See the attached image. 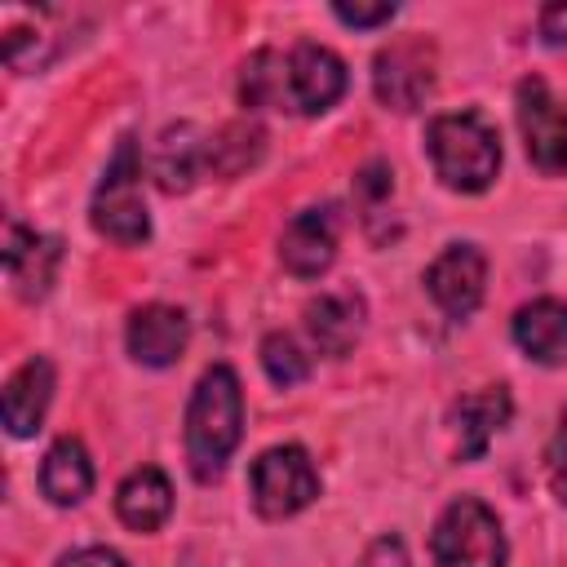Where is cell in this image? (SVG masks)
Masks as SVG:
<instances>
[{"label": "cell", "mask_w": 567, "mask_h": 567, "mask_svg": "<svg viewBox=\"0 0 567 567\" xmlns=\"http://www.w3.org/2000/svg\"><path fill=\"white\" fill-rule=\"evenodd\" d=\"M346 93V62L323 44H292L288 53L257 49L239 71V102L248 111L323 115Z\"/></svg>", "instance_id": "1"}, {"label": "cell", "mask_w": 567, "mask_h": 567, "mask_svg": "<svg viewBox=\"0 0 567 567\" xmlns=\"http://www.w3.org/2000/svg\"><path fill=\"white\" fill-rule=\"evenodd\" d=\"M239 434H244V390H239V377L235 368L226 363H213L190 403H186V461H190V474L199 483H213L221 478L230 452L239 447Z\"/></svg>", "instance_id": "2"}, {"label": "cell", "mask_w": 567, "mask_h": 567, "mask_svg": "<svg viewBox=\"0 0 567 567\" xmlns=\"http://www.w3.org/2000/svg\"><path fill=\"white\" fill-rule=\"evenodd\" d=\"M425 151H430L439 182L452 190H465V195L487 190L496 168H501V137L474 111L434 115L425 128Z\"/></svg>", "instance_id": "3"}, {"label": "cell", "mask_w": 567, "mask_h": 567, "mask_svg": "<svg viewBox=\"0 0 567 567\" xmlns=\"http://www.w3.org/2000/svg\"><path fill=\"white\" fill-rule=\"evenodd\" d=\"M93 230L133 248L151 235V217H146V204H142V155H137V142L133 137H120L97 190H93Z\"/></svg>", "instance_id": "4"}, {"label": "cell", "mask_w": 567, "mask_h": 567, "mask_svg": "<svg viewBox=\"0 0 567 567\" xmlns=\"http://www.w3.org/2000/svg\"><path fill=\"white\" fill-rule=\"evenodd\" d=\"M430 554L434 567H505L501 518L483 501L461 496L439 514L430 532Z\"/></svg>", "instance_id": "5"}, {"label": "cell", "mask_w": 567, "mask_h": 567, "mask_svg": "<svg viewBox=\"0 0 567 567\" xmlns=\"http://www.w3.org/2000/svg\"><path fill=\"white\" fill-rule=\"evenodd\" d=\"M248 496L261 518H292L319 496V470L306 447H266L248 470Z\"/></svg>", "instance_id": "6"}, {"label": "cell", "mask_w": 567, "mask_h": 567, "mask_svg": "<svg viewBox=\"0 0 567 567\" xmlns=\"http://www.w3.org/2000/svg\"><path fill=\"white\" fill-rule=\"evenodd\" d=\"M514 111H518L527 159L540 173L563 177L567 173V102H558L540 75H527L514 93Z\"/></svg>", "instance_id": "7"}, {"label": "cell", "mask_w": 567, "mask_h": 567, "mask_svg": "<svg viewBox=\"0 0 567 567\" xmlns=\"http://www.w3.org/2000/svg\"><path fill=\"white\" fill-rule=\"evenodd\" d=\"M372 89L390 111H416L434 89V49L421 35L394 40L372 62Z\"/></svg>", "instance_id": "8"}, {"label": "cell", "mask_w": 567, "mask_h": 567, "mask_svg": "<svg viewBox=\"0 0 567 567\" xmlns=\"http://www.w3.org/2000/svg\"><path fill=\"white\" fill-rule=\"evenodd\" d=\"M337 239H341V217L332 204L301 208L279 235V261L297 279H319L337 257Z\"/></svg>", "instance_id": "9"}, {"label": "cell", "mask_w": 567, "mask_h": 567, "mask_svg": "<svg viewBox=\"0 0 567 567\" xmlns=\"http://www.w3.org/2000/svg\"><path fill=\"white\" fill-rule=\"evenodd\" d=\"M483 284H487V257L474 244H447L425 270V288L447 319L474 315L483 301Z\"/></svg>", "instance_id": "10"}, {"label": "cell", "mask_w": 567, "mask_h": 567, "mask_svg": "<svg viewBox=\"0 0 567 567\" xmlns=\"http://www.w3.org/2000/svg\"><path fill=\"white\" fill-rule=\"evenodd\" d=\"M186 337H190L186 315H182L177 306H164V301L137 306V310L128 315V332H124L128 354H133L137 363H146V368H168V363H177L182 350H186Z\"/></svg>", "instance_id": "11"}, {"label": "cell", "mask_w": 567, "mask_h": 567, "mask_svg": "<svg viewBox=\"0 0 567 567\" xmlns=\"http://www.w3.org/2000/svg\"><path fill=\"white\" fill-rule=\"evenodd\" d=\"M363 297L354 288H332V292H319L310 306H306V332L315 341L319 354H350V346L359 341L363 332Z\"/></svg>", "instance_id": "12"}, {"label": "cell", "mask_w": 567, "mask_h": 567, "mask_svg": "<svg viewBox=\"0 0 567 567\" xmlns=\"http://www.w3.org/2000/svg\"><path fill=\"white\" fill-rule=\"evenodd\" d=\"M514 412V399L505 385H487V390H474L465 399L452 403V430H456V452L465 461H478L487 452V443L505 430Z\"/></svg>", "instance_id": "13"}, {"label": "cell", "mask_w": 567, "mask_h": 567, "mask_svg": "<svg viewBox=\"0 0 567 567\" xmlns=\"http://www.w3.org/2000/svg\"><path fill=\"white\" fill-rule=\"evenodd\" d=\"M58 261H62V244L53 235H40V230H27V226H9V248H4V266H9V279L13 288L35 301L53 288V275H58Z\"/></svg>", "instance_id": "14"}, {"label": "cell", "mask_w": 567, "mask_h": 567, "mask_svg": "<svg viewBox=\"0 0 567 567\" xmlns=\"http://www.w3.org/2000/svg\"><path fill=\"white\" fill-rule=\"evenodd\" d=\"M53 399V363L49 359H27L9 381H4V425L13 439H27L40 430L44 412Z\"/></svg>", "instance_id": "15"}, {"label": "cell", "mask_w": 567, "mask_h": 567, "mask_svg": "<svg viewBox=\"0 0 567 567\" xmlns=\"http://www.w3.org/2000/svg\"><path fill=\"white\" fill-rule=\"evenodd\" d=\"M115 514L133 532H159L173 514V483L164 478V470H155V465L133 470L115 487Z\"/></svg>", "instance_id": "16"}, {"label": "cell", "mask_w": 567, "mask_h": 567, "mask_svg": "<svg viewBox=\"0 0 567 567\" xmlns=\"http://www.w3.org/2000/svg\"><path fill=\"white\" fill-rule=\"evenodd\" d=\"M514 346L536 363H563L567 359V306L554 297L527 301L514 315Z\"/></svg>", "instance_id": "17"}, {"label": "cell", "mask_w": 567, "mask_h": 567, "mask_svg": "<svg viewBox=\"0 0 567 567\" xmlns=\"http://www.w3.org/2000/svg\"><path fill=\"white\" fill-rule=\"evenodd\" d=\"M40 492L53 505H80L93 492V461L80 439H58L40 465Z\"/></svg>", "instance_id": "18"}, {"label": "cell", "mask_w": 567, "mask_h": 567, "mask_svg": "<svg viewBox=\"0 0 567 567\" xmlns=\"http://www.w3.org/2000/svg\"><path fill=\"white\" fill-rule=\"evenodd\" d=\"M208 159V142L190 128V124H177V128H164L159 146H155V177L164 190H186L199 173H204Z\"/></svg>", "instance_id": "19"}, {"label": "cell", "mask_w": 567, "mask_h": 567, "mask_svg": "<svg viewBox=\"0 0 567 567\" xmlns=\"http://www.w3.org/2000/svg\"><path fill=\"white\" fill-rule=\"evenodd\" d=\"M261 368H266V377L275 381V385H297V381H306L310 377V354L288 337V332H270L266 341H261Z\"/></svg>", "instance_id": "20"}, {"label": "cell", "mask_w": 567, "mask_h": 567, "mask_svg": "<svg viewBox=\"0 0 567 567\" xmlns=\"http://www.w3.org/2000/svg\"><path fill=\"white\" fill-rule=\"evenodd\" d=\"M545 470H549V487H554V496L567 505V412H563V421H558V430H554V439H549Z\"/></svg>", "instance_id": "21"}, {"label": "cell", "mask_w": 567, "mask_h": 567, "mask_svg": "<svg viewBox=\"0 0 567 567\" xmlns=\"http://www.w3.org/2000/svg\"><path fill=\"white\" fill-rule=\"evenodd\" d=\"M354 567H408V549H403L399 536H377V540L359 554Z\"/></svg>", "instance_id": "22"}, {"label": "cell", "mask_w": 567, "mask_h": 567, "mask_svg": "<svg viewBox=\"0 0 567 567\" xmlns=\"http://www.w3.org/2000/svg\"><path fill=\"white\" fill-rule=\"evenodd\" d=\"M332 13H337L346 27H381V22H390L399 9H394V4H332Z\"/></svg>", "instance_id": "23"}, {"label": "cell", "mask_w": 567, "mask_h": 567, "mask_svg": "<svg viewBox=\"0 0 567 567\" xmlns=\"http://www.w3.org/2000/svg\"><path fill=\"white\" fill-rule=\"evenodd\" d=\"M58 567H128V563L115 549H106V545H84V549L58 558Z\"/></svg>", "instance_id": "24"}, {"label": "cell", "mask_w": 567, "mask_h": 567, "mask_svg": "<svg viewBox=\"0 0 567 567\" xmlns=\"http://www.w3.org/2000/svg\"><path fill=\"white\" fill-rule=\"evenodd\" d=\"M540 40L545 44H567V0L540 9Z\"/></svg>", "instance_id": "25"}]
</instances>
